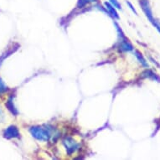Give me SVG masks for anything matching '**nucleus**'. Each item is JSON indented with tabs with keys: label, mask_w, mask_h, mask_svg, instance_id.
Returning <instances> with one entry per match:
<instances>
[{
	"label": "nucleus",
	"mask_w": 160,
	"mask_h": 160,
	"mask_svg": "<svg viewBox=\"0 0 160 160\" xmlns=\"http://www.w3.org/2000/svg\"><path fill=\"white\" fill-rule=\"evenodd\" d=\"M48 126H32L29 128V132L34 138L41 141L48 142L52 137V131Z\"/></svg>",
	"instance_id": "f257e3e1"
},
{
	"label": "nucleus",
	"mask_w": 160,
	"mask_h": 160,
	"mask_svg": "<svg viewBox=\"0 0 160 160\" xmlns=\"http://www.w3.org/2000/svg\"><path fill=\"white\" fill-rule=\"evenodd\" d=\"M140 6L142 7V11L144 12L145 15L147 16V18L149 19V21L152 24L153 26H155V28L158 30V32L160 33V24L158 22L153 18V15H152V10H151V8H150V4L148 0H140Z\"/></svg>",
	"instance_id": "f03ea898"
},
{
	"label": "nucleus",
	"mask_w": 160,
	"mask_h": 160,
	"mask_svg": "<svg viewBox=\"0 0 160 160\" xmlns=\"http://www.w3.org/2000/svg\"><path fill=\"white\" fill-rule=\"evenodd\" d=\"M62 143H63L64 148L66 149V153L69 156H71L73 153H75L80 148V145H79L78 142H76V140L71 137H66L63 139Z\"/></svg>",
	"instance_id": "7ed1b4c3"
},
{
	"label": "nucleus",
	"mask_w": 160,
	"mask_h": 160,
	"mask_svg": "<svg viewBox=\"0 0 160 160\" xmlns=\"http://www.w3.org/2000/svg\"><path fill=\"white\" fill-rule=\"evenodd\" d=\"M3 137L6 139L18 138H20V132L18 130V127L15 125H11L3 131Z\"/></svg>",
	"instance_id": "20e7f679"
},
{
	"label": "nucleus",
	"mask_w": 160,
	"mask_h": 160,
	"mask_svg": "<svg viewBox=\"0 0 160 160\" xmlns=\"http://www.w3.org/2000/svg\"><path fill=\"white\" fill-rule=\"evenodd\" d=\"M133 49L134 48L132 45L129 42V40L127 39L126 37L122 38V39H120V41H119V50H121V51L128 52V51L133 50Z\"/></svg>",
	"instance_id": "39448f33"
},
{
	"label": "nucleus",
	"mask_w": 160,
	"mask_h": 160,
	"mask_svg": "<svg viewBox=\"0 0 160 160\" xmlns=\"http://www.w3.org/2000/svg\"><path fill=\"white\" fill-rule=\"evenodd\" d=\"M104 6H105L106 10L108 11V15L110 16V17H112L114 19H119L120 18L118 11H117V8L113 5H112L109 2H105L104 3Z\"/></svg>",
	"instance_id": "423d86ee"
},
{
	"label": "nucleus",
	"mask_w": 160,
	"mask_h": 160,
	"mask_svg": "<svg viewBox=\"0 0 160 160\" xmlns=\"http://www.w3.org/2000/svg\"><path fill=\"white\" fill-rule=\"evenodd\" d=\"M6 107L8 108L9 112H10L13 115L18 116V111L17 110V108H15V106L13 104V97H10L8 98V100L6 102Z\"/></svg>",
	"instance_id": "0eeeda50"
},
{
	"label": "nucleus",
	"mask_w": 160,
	"mask_h": 160,
	"mask_svg": "<svg viewBox=\"0 0 160 160\" xmlns=\"http://www.w3.org/2000/svg\"><path fill=\"white\" fill-rule=\"evenodd\" d=\"M142 76L145 77V78L151 79V80H153V81H156L158 82H160V77L158 76L157 74H155L154 72H152V71L150 70H146V71L142 73Z\"/></svg>",
	"instance_id": "6e6552de"
},
{
	"label": "nucleus",
	"mask_w": 160,
	"mask_h": 160,
	"mask_svg": "<svg viewBox=\"0 0 160 160\" xmlns=\"http://www.w3.org/2000/svg\"><path fill=\"white\" fill-rule=\"evenodd\" d=\"M134 55L136 56V58L138 59V61H139V63L141 64L143 67H145V68H148V61H146V60H145V58L143 57V55H142V54L140 51H138V50H135L134 51Z\"/></svg>",
	"instance_id": "1a4fd4ad"
},
{
	"label": "nucleus",
	"mask_w": 160,
	"mask_h": 160,
	"mask_svg": "<svg viewBox=\"0 0 160 160\" xmlns=\"http://www.w3.org/2000/svg\"><path fill=\"white\" fill-rule=\"evenodd\" d=\"M99 0H78V3H77V7L78 8H83L87 4L89 3H98Z\"/></svg>",
	"instance_id": "9d476101"
},
{
	"label": "nucleus",
	"mask_w": 160,
	"mask_h": 160,
	"mask_svg": "<svg viewBox=\"0 0 160 160\" xmlns=\"http://www.w3.org/2000/svg\"><path fill=\"white\" fill-rule=\"evenodd\" d=\"M8 87L6 86V84L4 83L2 78L0 77V94H3L5 92H8Z\"/></svg>",
	"instance_id": "9b49d317"
},
{
	"label": "nucleus",
	"mask_w": 160,
	"mask_h": 160,
	"mask_svg": "<svg viewBox=\"0 0 160 160\" xmlns=\"http://www.w3.org/2000/svg\"><path fill=\"white\" fill-rule=\"evenodd\" d=\"M114 24H115L116 26V29H117V32H118V37H119V39H122V38H125V34H124L123 31L122 30V29L120 28V26L118 25V23H116V22H114Z\"/></svg>",
	"instance_id": "f8f14e48"
},
{
	"label": "nucleus",
	"mask_w": 160,
	"mask_h": 160,
	"mask_svg": "<svg viewBox=\"0 0 160 160\" xmlns=\"http://www.w3.org/2000/svg\"><path fill=\"white\" fill-rule=\"evenodd\" d=\"M108 2L115 7L117 9H122V6L120 4V3L118 2V0H108Z\"/></svg>",
	"instance_id": "ddd939ff"
},
{
	"label": "nucleus",
	"mask_w": 160,
	"mask_h": 160,
	"mask_svg": "<svg viewBox=\"0 0 160 160\" xmlns=\"http://www.w3.org/2000/svg\"><path fill=\"white\" fill-rule=\"evenodd\" d=\"M126 3L127 4H128V5L129 6V8H130V9H131L132 11V12H133L134 13H135V14H138V12H137V10L136 9H135V8H134L133 6H132V4L131 3H130V2H129V1H127L126 2Z\"/></svg>",
	"instance_id": "4468645a"
},
{
	"label": "nucleus",
	"mask_w": 160,
	"mask_h": 160,
	"mask_svg": "<svg viewBox=\"0 0 160 160\" xmlns=\"http://www.w3.org/2000/svg\"><path fill=\"white\" fill-rule=\"evenodd\" d=\"M3 118V112H2V111L0 109V121L2 120V118Z\"/></svg>",
	"instance_id": "2eb2a0df"
}]
</instances>
